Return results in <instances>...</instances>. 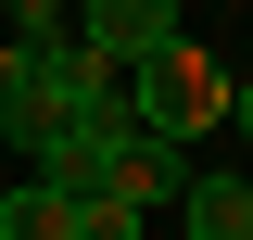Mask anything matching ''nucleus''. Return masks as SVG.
<instances>
[{"label":"nucleus","mask_w":253,"mask_h":240,"mask_svg":"<svg viewBox=\"0 0 253 240\" xmlns=\"http://www.w3.org/2000/svg\"><path fill=\"white\" fill-rule=\"evenodd\" d=\"M126 114L152 126V139H203V126H228V63H203L177 38V51H152V63H126Z\"/></svg>","instance_id":"obj_1"},{"label":"nucleus","mask_w":253,"mask_h":240,"mask_svg":"<svg viewBox=\"0 0 253 240\" xmlns=\"http://www.w3.org/2000/svg\"><path fill=\"white\" fill-rule=\"evenodd\" d=\"M76 51H101L114 76L152 63V51H177V0H76Z\"/></svg>","instance_id":"obj_2"},{"label":"nucleus","mask_w":253,"mask_h":240,"mask_svg":"<svg viewBox=\"0 0 253 240\" xmlns=\"http://www.w3.org/2000/svg\"><path fill=\"white\" fill-rule=\"evenodd\" d=\"M101 190H114V202H177L190 190V164H177V139H152V126H139V139H114V164H101Z\"/></svg>","instance_id":"obj_3"},{"label":"nucleus","mask_w":253,"mask_h":240,"mask_svg":"<svg viewBox=\"0 0 253 240\" xmlns=\"http://www.w3.org/2000/svg\"><path fill=\"white\" fill-rule=\"evenodd\" d=\"M177 228L190 240H253V177H190L177 190Z\"/></svg>","instance_id":"obj_4"},{"label":"nucleus","mask_w":253,"mask_h":240,"mask_svg":"<svg viewBox=\"0 0 253 240\" xmlns=\"http://www.w3.org/2000/svg\"><path fill=\"white\" fill-rule=\"evenodd\" d=\"M0 38L13 51H63L76 38V0H0Z\"/></svg>","instance_id":"obj_5"},{"label":"nucleus","mask_w":253,"mask_h":240,"mask_svg":"<svg viewBox=\"0 0 253 240\" xmlns=\"http://www.w3.org/2000/svg\"><path fill=\"white\" fill-rule=\"evenodd\" d=\"M139 228H152V215L114 202V190H76V202H63V240H139Z\"/></svg>","instance_id":"obj_6"},{"label":"nucleus","mask_w":253,"mask_h":240,"mask_svg":"<svg viewBox=\"0 0 253 240\" xmlns=\"http://www.w3.org/2000/svg\"><path fill=\"white\" fill-rule=\"evenodd\" d=\"M0 240H63V190L13 177V190H0Z\"/></svg>","instance_id":"obj_7"},{"label":"nucleus","mask_w":253,"mask_h":240,"mask_svg":"<svg viewBox=\"0 0 253 240\" xmlns=\"http://www.w3.org/2000/svg\"><path fill=\"white\" fill-rule=\"evenodd\" d=\"M26 101H38V51H13V38H0V139L26 126Z\"/></svg>","instance_id":"obj_8"},{"label":"nucleus","mask_w":253,"mask_h":240,"mask_svg":"<svg viewBox=\"0 0 253 240\" xmlns=\"http://www.w3.org/2000/svg\"><path fill=\"white\" fill-rule=\"evenodd\" d=\"M228 126H241V139H253V76H228Z\"/></svg>","instance_id":"obj_9"}]
</instances>
